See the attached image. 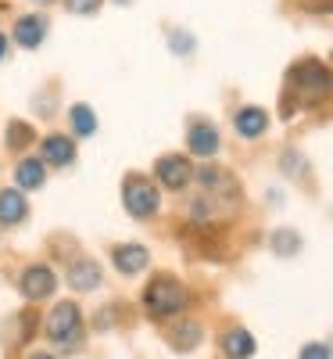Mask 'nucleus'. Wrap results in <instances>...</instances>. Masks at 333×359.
<instances>
[{
    "label": "nucleus",
    "instance_id": "nucleus-18",
    "mask_svg": "<svg viewBox=\"0 0 333 359\" xmlns=\"http://www.w3.org/2000/svg\"><path fill=\"white\" fill-rule=\"evenodd\" d=\"M201 341V327L197 323H187V327H179V331L172 334V345L179 348V352H187V348H194Z\"/></svg>",
    "mask_w": 333,
    "mask_h": 359
},
{
    "label": "nucleus",
    "instance_id": "nucleus-21",
    "mask_svg": "<svg viewBox=\"0 0 333 359\" xmlns=\"http://www.w3.org/2000/svg\"><path fill=\"white\" fill-rule=\"evenodd\" d=\"M283 172L287 176H301V172H305V155H297V151H283Z\"/></svg>",
    "mask_w": 333,
    "mask_h": 359
},
{
    "label": "nucleus",
    "instance_id": "nucleus-8",
    "mask_svg": "<svg viewBox=\"0 0 333 359\" xmlns=\"http://www.w3.org/2000/svg\"><path fill=\"white\" fill-rule=\"evenodd\" d=\"M15 43L22 47V50H36L43 40H47V18L43 15H22L18 22H15Z\"/></svg>",
    "mask_w": 333,
    "mask_h": 359
},
{
    "label": "nucleus",
    "instance_id": "nucleus-9",
    "mask_svg": "<svg viewBox=\"0 0 333 359\" xmlns=\"http://www.w3.org/2000/svg\"><path fill=\"white\" fill-rule=\"evenodd\" d=\"M219 144H222L219 140V130L211 126V123H194L190 133H187V147H190L197 158H211V155L219 151Z\"/></svg>",
    "mask_w": 333,
    "mask_h": 359
},
{
    "label": "nucleus",
    "instance_id": "nucleus-3",
    "mask_svg": "<svg viewBox=\"0 0 333 359\" xmlns=\"http://www.w3.org/2000/svg\"><path fill=\"white\" fill-rule=\"evenodd\" d=\"M122 205H126V212L133 219H150L162 205V194L147 176H129L126 187H122Z\"/></svg>",
    "mask_w": 333,
    "mask_h": 359
},
{
    "label": "nucleus",
    "instance_id": "nucleus-1",
    "mask_svg": "<svg viewBox=\"0 0 333 359\" xmlns=\"http://www.w3.org/2000/svg\"><path fill=\"white\" fill-rule=\"evenodd\" d=\"M287 86L294 90V97L301 104H316V101H323V97L333 94V72L323 62H316V57H305V62L290 65Z\"/></svg>",
    "mask_w": 333,
    "mask_h": 359
},
{
    "label": "nucleus",
    "instance_id": "nucleus-12",
    "mask_svg": "<svg viewBox=\"0 0 333 359\" xmlns=\"http://www.w3.org/2000/svg\"><path fill=\"white\" fill-rule=\"evenodd\" d=\"M69 280H72L76 291H97L101 280H104V273H101V266L94 259H76L72 269H69Z\"/></svg>",
    "mask_w": 333,
    "mask_h": 359
},
{
    "label": "nucleus",
    "instance_id": "nucleus-5",
    "mask_svg": "<svg viewBox=\"0 0 333 359\" xmlns=\"http://www.w3.org/2000/svg\"><path fill=\"white\" fill-rule=\"evenodd\" d=\"M155 176H158L162 187L183 191L190 180H194V165H190V158H183V155H162L158 165H155Z\"/></svg>",
    "mask_w": 333,
    "mask_h": 359
},
{
    "label": "nucleus",
    "instance_id": "nucleus-23",
    "mask_svg": "<svg viewBox=\"0 0 333 359\" xmlns=\"http://www.w3.org/2000/svg\"><path fill=\"white\" fill-rule=\"evenodd\" d=\"M297 359H330V348L316 341V345H305V348H301V355H297Z\"/></svg>",
    "mask_w": 333,
    "mask_h": 359
},
{
    "label": "nucleus",
    "instance_id": "nucleus-11",
    "mask_svg": "<svg viewBox=\"0 0 333 359\" xmlns=\"http://www.w3.org/2000/svg\"><path fill=\"white\" fill-rule=\"evenodd\" d=\"M111 259H115V266H118V273H126V277L140 273V269H147V262H150V255H147L143 245H118V248L111 252Z\"/></svg>",
    "mask_w": 333,
    "mask_h": 359
},
{
    "label": "nucleus",
    "instance_id": "nucleus-26",
    "mask_svg": "<svg viewBox=\"0 0 333 359\" xmlns=\"http://www.w3.org/2000/svg\"><path fill=\"white\" fill-rule=\"evenodd\" d=\"M33 359H54V355H33Z\"/></svg>",
    "mask_w": 333,
    "mask_h": 359
},
{
    "label": "nucleus",
    "instance_id": "nucleus-14",
    "mask_svg": "<svg viewBox=\"0 0 333 359\" xmlns=\"http://www.w3.org/2000/svg\"><path fill=\"white\" fill-rule=\"evenodd\" d=\"M43 180H47V165H43L40 158H22V162L15 165V184H18V191H36V187H43Z\"/></svg>",
    "mask_w": 333,
    "mask_h": 359
},
{
    "label": "nucleus",
    "instance_id": "nucleus-6",
    "mask_svg": "<svg viewBox=\"0 0 333 359\" xmlns=\"http://www.w3.org/2000/svg\"><path fill=\"white\" fill-rule=\"evenodd\" d=\"M40 155H43V165L69 169V165L76 162V144H72V137H65V133H50V137H43V144H40Z\"/></svg>",
    "mask_w": 333,
    "mask_h": 359
},
{
    "label": "nucleus",
    "instance_id": "nucleus-22",
    "mask_svg": "<svg viewBox=\"0 0 333 359\" xmlns=\"http://www.w3.org/2000/svg\"><path fill=\"white\" fill-rule=\"evenodd\" d=\"M101 4H104V0H65V8H69L72 15H94Z\"/></svg>",
    "mask_w": 333,
    "mask_h": 359
},
{
    "label": "nucleus",
    "instance_id": "nucleus-10",
    "mask_svg": "<svg viewBox=\"0 0 333 359\" xmlns=\"http://www.w3.org/2000/svg\"><path fill=\"white\" fill-rule=\"evenodd\" d=\"M233 126H236V133L244 137V140H255V137H262V133L269 130V115H265L262 108L248 104V108H240V111L233 115Z\"/></svg>",
    "mask_w": 333,
    "mask_h": 359
},
{
    "label": "nucleus",
    "instance_id": "nucleus-24",
    "mask_svg": "<svg viewBox=\"0 0 333 359\" xmlns=\"http://www.w3.org/2000/svg\"><path fill=\"white\" fill-rule=\"evenodd\" d=\"M305 8H309V11H323V15H330V11H333V0H305Z\"/></svg>",
    "mask_w": 333,
    "mask_h": 359
},
{
    "label": "nucleus",
    "instance_id": "nucleus-19",
    "mask_svg": "<svg viewBox=\"0 0 333 359\" xmlns=\"http://www.w3.org/2000/svg\"><path fill=\"white\" fill-rule=\"evenodd\" d=\"M272 248H276L280 255H294L301 248V237L294 230H276V233H272Z\"/></svg>",
    "mask_w": 333,
    "mask_h": 359
},
{
    "label": "nucleus",
    "instance_id": "nucleus-20",
    "mask_svg": "<svg viewBox=\"0 0 333 359\" xmlns=\"http://www.w3.org/2000/svg\"><path fill=\"white\" fill-rule=\"evenodd\" d=\"M169 47H172L176 54H190V50H194V36L183 33V29H172V33H169Z\"/></svg>",
    "mask_w": 333,
    "mask_h": 359
},
{
    "label": "nucleus",
    "instance_id": "nucleus-25",
    "mask_svg": "<svg viewBox=\"0 0 333 359\" xmlns=\"http://www.w3.org/2000/svg\"><path fill=\"white\" fill-rule=\"evenodd\" d=\"M4 57H8V36L0 33V62H4Z\"/></svg>",
    "mask_w": 333,
    "mask_h": 359
},
{
    "label": "nucleus",
    "instance_id": "nucleus-13",
    "mask_svg": "<svg viewBox=\"0 0 333 359\" xmlns=\"http://www.w3.org/2000/svg\"><path fill=\"white\" fill-rule=\"evenodd\" d=\"M29 216V205H25V194L22 191H0V223L4 226H18L22 219Z\"/></svg>",
    "mask_w": 333,
    "mask_h": 359
},
{
    "label": "nucleus",
    "instance_id": "nucleus-15",
    "mask_svg": "<svg viewBox=\"0 0 333 359\" xmlns=\"http://www.w3.org/2000/svg\"><path fill=\"white\" fill-rule=\"evenodd\" d=\"M69 123H72V133L86 140V137H94V130H97V115H94V108H90V104H72Z\"/></svg>",
    "mask_w": 333,
    "mask_h": 359
},
{
    "label": "nucleus",
    "instance_id": "nucleus-16",
    "mask_svg": "<svg viewBox=\"0 0 333 359\" xmlns=\"http://www.w3.org/2000/svg\"><path fill=\"white\" fill-rule=\"evenodd\" d=\"M222 352H226L229 359H248V355L255 352V338L236 327V331H229V334L222 338Z\"/></svg>",
    "mask_w": 333,
    "mask_h": 359
},
{
    "label": "nucleus",
    "instance_id": "nucleus-17",
    "mask_svg": "<svg viewBox=\"0 0 333 359\" xmlns=\"http://www.w3.org/2000/svg\"><path fill=\"white\" fill-rule=\"evenodd\" d=\"M33 144V126L22 123V118H15V123H8V147L11 151H22V147Z\"/></svg>",
    "mask_w": 333,
    "mask_h": 359
},
{
    "label": "nucleus",
    "instance_id": "nucleus-27",
    "mask_svg": "<svg viewBox=\"0 0 333 359\" xmlns=\"http://www.w3.org/2000/svg\"><path fill=\"white\" fill-rule=\"evenodd\" d=\"M115 4H129V0H115Z\"/></svg>",
    "mask_w": 333,
    "mask_h": 359
},
{
    "label": "nucleus",
    "instance_id": "nucleus-4",
    "mask_svg": "<svg viewBox=\"0 0 333 359\" xmlns=\"http://www.w3.org/2000/svg\"><path fill=\"white\" fill-rule=\"evenodd\" d=\"M47 334L54 345H62V348H72L83 334V320H79V309L72 302H62V306H54L50 316H47Z\"/></svg>",
    "mask_w": 333,
    "mask_h": 359
},
{
    "label": "nucleus",
    "instance_id": "nucleus-2",
    "mask_svg": "<svg viewBox=\"0 0 333 359\" xmlns=\"http://www.w3.org/2000/svg\"><path fill=\"white\" fill-rule=\"evenodd\" d=\"M187 302H190L187 287L172 277H155L143 291V306H147L150 316H176V313L187 309Z\"/></svg>",
    "mask_w": 333,
    "mask_h": 359
},
{
    "label": "nucleus",
    "instance_id": "nucleus-28",
    "mask_svg": "<svg viewBox=\"0 0 333 359\" xmlns=\"http://www.w3.org/2000/svg\"><path fill=\"white\" fill-rule=\"evenodd\" d=\"M36 4H50V0H36Z\"/></svg>",
    "mask_w": 333,
    "mask_h": 359
},
{
    "label": "nucleus",
    "instance_id": "nucleus-7",
    "mask_svg": "<svg viewBox=\"0 0 333 359\" xmlns=\"http://www.w3.org/2000/svg\"><path fill=\"white\" fill-rule=\"evenodd\" d=\"M54 287H57V277H54L50 266H29L25 273H22V294L33 298V302L54 294Z\"/></svg>",
    "mask_w": 333,
    "mask_h": 359
}]
</instances>
